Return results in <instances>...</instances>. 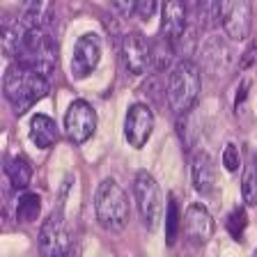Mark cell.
<instances>
[{
    "label": "cell",
    "mask_w": 257,
    "mask_h": 257,
    "mask_svg": "<svg viewBox=\"0 0 257 257\" xmlns=\"http://www.w3.org/2000/svg\"><path fill=\"white\" fill-rule=\"evenodd\" d=\"M48 19L42 26L21 28V37H19V44H16L14 51L16 62L26 64V67H30V69L39 71L44 76H51L58 67V37L51 30Z\"/></svg>",
    "instance_id": "6da1fadb"
},
{
    "label": "cell",
    "mask_w": 257,
    "mask_h": 257,
    "mask_svg": "<svg viewBox=\"0 0 257 257\" xmlns=\"http://www.w3.org/2000/svg\"><path fill=\"white\" fill-rule=\"evenodd\" d=\"M48 90H51L48 76L19 62L7 67L5 80H3V92H5V99L12 106L14 115H26L35 103L42 101L48 94Z\"/></svg>",
    "instance_id": "7a4b0ae2"
},
{
    "label": "cell",
    "mask_w": 257,
    "mask_h": 257,
    "mask_svg": "<svg viewBox=\"0 0 257 257\" xmlns=\"http://www.w3.org/2000/svg\"><path fill=\"white\" fill-rule=\"evenodd\" d=\"M200 87H202L200 67L191 60H179L170 69L166 80V101L177 117L188 115L195 108L200 99Z\"/></svg>",
    "instance_id": "3957f363"
},
{
    "label": "cell",
    "mask_w": 257,
    "mask_h": 257,
    "mask_svg": "<svg viewBox=\"0 0 257 257\" xmlns=\"http://www.w3.org/2000/svg\"><path fill=\"white\" fill-rule=\"evenodd\" d=\"M94 216L106 232H122L128 225L131 207L124 188L115 179L106 177L94 191Z\"/></svg>",
    "instance_id": "277c9868"
},
{
    "label": "cell",
    "mask_w": 257,
    "mask_h": 257,
    "mask_svg": "<svg viewBox=\"0 0 257 257\" xmlns=\"http://www.w3.org/2000/svg\"><path fill=\"white\" fill-rule=\"evenodd\" d=\"M134 198L136 209L143 220L145 230L154 232L161 225V216H163V195L156 184V179L147 170H138L134 179Z\"/></svg>",
    "instance_id": "5b68a950"
},
{
    "label": "cell",
    "mask_w": 257,
    "mask_h": 257,
    "mask_svg": "<svg viewBox=\"0 0 257 257\" xmlns=\"http://www.w3.org/2000/svg\"><path fill=\"white\" fill-rule=\"evenodd\" d=\"M39 252L46 257H60L71 252V234L64 223L62 204L53 209L39 227Z\"/></svg>",
    "instance_id": "8992f818"
},
{
    "label": "cell",
    "mask_w": 257,
    "mask_h": 257,
    "mask_svg": "<svg viewBox=\"0 0 257 257\" xmlns=\"http://www.w3.org/2000/svg\"><path fill=\"white\" fill-rule=\"evenodd\" d=\"M220 28L230 42H246L252 28L250 0H220Z\"/></svg>",
    "instance_id": "52a82bcc"
},
{
    "label": "cell",
    "mask_w": 257,
    "mask_h": 257,
    "mask_svg": "<svg viewBox=\"0 0 257 257\" xmlns=\"http://www.w3.org/2000/svg\"><path fill=\"white\" fill-rule=\"evenodd\" d=\"M200 67L211 78H225L234 67V51L220 35H211L200 46Z\"/></svg>",
    "instance_id": "ba28073f"
},
{
    "label": "cell",
    "mask_w": 257,
    "mask_h": 257,
    "mask_svg": "<svg viewBox=\"0 0 257 257\" xmlns=\"http://www.w3.org/2000/svg\"><path fill=\"white\" fill-rule=\"evenodd\" d=\"M96 131V110L85 99H74L64 112V134L74 145H83Z\"/></svg>",
    "instance_id": "9c48e42d"
},
{
    "label": "cell",
    "mask_w": 257,
    "mask_h": 257,
    "mask_svg": "<svg viewBox=\"0 0 257 257\" xmlns=\"http://www.w3.org/2000/svg\"><path fill=\"white\" fill-rule=\"evenodd\" d=\"M101 37L96 32H83L74 44L71 53V76L74 78H87L101 62Z\"/></svg>",
    "instance_id": "30bf717a"
},
{
    "label": "cell",
    "mask_w": 257,
    "mask_h": 257,
    "mask_svg": "<svg viewBox=\"0 0 257 257\" xmlns=\"http://www.w3.org/2000/svg\"><path fill=\"white\" fill-rule=\"evenodd\" d=\"M154 134V112L147 103H134L128 106L124 117V138L134 150H143L147 140Z\"/></svg>",
    "instance_id": "8fae6325"
},
{
    "label": "cell",
    "mask_w": 257,
    "mask_h": 257,
    "mask_svg": "<svg viewBox=\"0 0 257 257\" xmlns=\"http://www.w3.org/2000/svg\"><path fill=\"white\" fill-rule=\"evenodd\" d=\"M182 232L191 246L200 248L204 243H209V239L214 236V218L207 211V207H202L198 202L188 204L186 214L182 218Z\"/></svg>",
    "instance_id": "7c38bea8"
},
{
    "label": "cell",
    "mask_w": 257,
    "mask_h": 257,
    "mask_svg": "<svg viewBox=\"0 0 257 257\" xmlns=\"http://www.w3.org/2000/svg\"><path fill=\"white\" fill-rule=\"evenodd\" d=\"M124 69L131 76H143L152 67V48L140 32H126L122 39Z\"/></svg>",
    "instance_id": "4fadbf2b"
},
{
    "label": "cell",
    "mask_w": 257,
    "mask_h": 257,
    "mask_svg": "<svg viewBox=\"0 0 257 257\" xmlns=\"http://www.w3.org/2000/svg\"><path fill=\"white\" fill-rule=\"evenodd\" d=\"M186 30H188V0H166L163 21H161V37L168 39L172 46H177Z\"/></svg>",
    "instance_id": "5bb4252c"
},
{
    "label": "cell",
    "mask_w": 257,
    "mask_h": 257,
    "mask_svg": "<svg viewBox=\"0 0 257 257\" xmlns=\"http://www.w3.org/2000/svg\"><path fill=\"white\" fill-rule=\"evenodd\" d=\"M191 177L193 186L202 198H214L216 195V163L207 152H198L193 154L191 161Z\"/></svg>",
    "instance_id": "9a60e30c"
},
{
    "label": "cell",
    "mask_w": 257,
    "mask_h": 257,
    "mask_svg": "<svg viewBox=\"0 0 257 257\" xmlns=\"http://www.w3.org/2000/svg\"><path fill=\"white\" fill-rule=\"evenodd\" d=\"M60 138V128L53 117H48L44 112H37L30 119V140L32 145H37L39 150H51Z\"/></svg>",
    "instance_id": "2e32d148"
},
{
    "label": "cell",
    "mask_w": 257,
    "mask_h": 257,
    "mask_svg": "<svg viewBox=\"0 0 257 257\" xmlns=\"http://www.w3.org/2000/svg\"><path fill=\"white\" fill-rule=\"evenodd\" d=\"M5 175L10 179V184L19 191V188H28V184L32 182V166L30 161L23 154H14L5 159Z\"/></svg>",
    "instance_id": "e0dca14e"
},
{
    "label": "cell",
    "mask_w": 257,
    "mask_h": 257,
    "mask_svg": "<svg viewBox=\"0 0 257 257\" xmlns=\"http://www.w3.org/2000/svg\"><path fill=\"white\" fill-rule=\"evenodd\" d=\"M42 214V195L37 193H23L19 202H16V223L32 225L39 220Z\"/></svg>",
    "instance_id": "ac0fdd59"
},
{
    "label": "cell",
    "mask_w": 257,
    "mask_h": 257,
    "mask_svg": "<svg viewBox=\"0 0 257 257\" xmlns=\"http://www.w3.org/2000/svg\"><path fill=\"white\" fill-rule=\"evenodd\" d=\"M195 19L200 30H214L220 26V0H195Z\"/></svg>",
    "instance_id": "d6986e66"
},
{
    "label": "cell",
    "mask_w": 257,
    "mask_h": 257,
    "mask_svg": "<svg viewBox=\"0 0 257 257\" xmlns=\"http://www.w3.org/2000/svg\"><path fill=\"white\" fill-rule=\"evenodd\" d=\"M241 198L248 207H257V156L250 154L241 177Z\"/></svg>",
    "instance_id": "ffe728a7"
},
{
    "label": "cell",
    "mask_w": 257,
    "mask_h": 257,
    "mask_svg": "<svg viewBox=\"0 0 257 257\" xmlns=\"http://www.w3.org/2000/svg\"><path fill=\"white\" fill-rule=\"evenodd\" d=\"M46 7H48V0H28L26 10H23L21 19H19V26H21V28L42 26V23L48 19Z\"/></svg>",
    "instance_id": "44dd1931"
},
{
    "label": "cell",
    "mask_w": 257,
    "mask_h": 257,
    "mask_svg": "<svg viewBox=\"0 0 257 257\" xmlns=\"http://www.w3.org/2000/svg\"><path fill=\"white\" fill-rule=\"evenodd\" d=\"M179 230H182L179 204H177L175 195H170V198H168V209H166V243H168V246H175V243H177Z\"/></svg>",
    "instance_id": "7402d4cb"
},
{
    "label": "cell",
    "mask_w": 257,
    "mask_h": 257,
    "mask_svg": "<svg viewBox=\"0 0 257 257\" xmlns=\"http://www.w3.org/2000/svg\"><path fill=\"white\" fill-rule=\"evenodd\" d=\"M246 225H248V214H246V207H234L232 209V214L227 216V232L234 236L236 241L243 239V232H246Z\"/></svg>",
    "instance_id": "603a6c76"
},
{
    "label": "cell",
    "mask_w": 257,
    "mask_h": 257,
    "mask_svg": "<svg viewBox=\"0 0 257 257\" xmlns=\"http://www.w3.org/2000/svg\"><path fill=\"white\" fill-rule=\"evenodd\" d=\"M220 161H223V166L227 172H236L241 168V152H239V145L236 143H227L225 145L223 154H220Z\"/></svg>",
    "instance_id": "cb8c5ba5"
},
{
    "label": "cell",
    "mask_w": 257,
    "mask_h": 257,
    "mask_svg": "<svg viewBox=\"0 0 257 257\" xmlns=\"http://www.w3.org/2000/svg\"><path fill=\"white\" fill-rule=\"evenodd\" d=\"M159 12V0H138V7H136V14L143 19V21H152Z\"/></svg>",
    "instance_id": "d4e9b609"
},
{
    "label": "cell",
    "mask_w": 257,
    "mask_h": 257,
    "mask_svg": "<svg viewBox=\"0 0 257 257\" xmlns=\"http://www.w3.org/2000/svg\"><path fill=\"white\" fill-rule=\"evenodd\" d=\"M110 5L119 16H131V14H136L138 0H110Z\"/></svg>",
    "instance_id": "484cf974"
},
{
    "label": "cell",
    "mask_w": 257,
    "mask_h": 257,
    "mask_svg": "<svg viewBox=\"0 0 257 257\" xmlns=\"http://www.w3.org/2000/svg\"><path fill=\"white\" fill-rule=\"evenodd\" d=\"M248 90H250V78H243L241 80V85H239V90H236V101H234L236 115L243 112V106H246V99H248Z\"/></svg>",
    "instance_id": "4316f807"
},
{
    "label": "cell",
    "mask_w": 257,
    "mask_h": 257,
    "mask_svg": "<svg viewBox=\"0 0 257 257\" xmlns=\"http://www.w3.org/2000/svg\"><path fill=\"white\" fill-rule=\"evenodd\" d=\"M252 55H255V44H250V46L246 48V53H243V60L239 62V69H246L248 64L252 62Z\"/></svg>",
    "instance_id": "83f0119b"
}]
</instances>
